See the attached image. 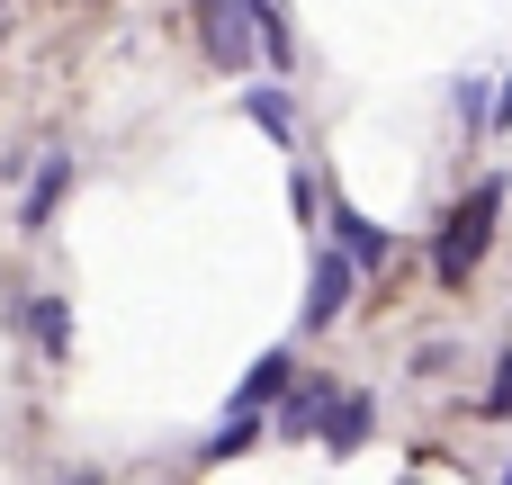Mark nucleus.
Returning a JSON list of instances; mask_svg holds the SVG:
<instances>
[{
  "label": "nucleus",
  "mask_w": 512,
  "mask_h": 485,
  "mask_svg": "<svg viewBox=\"0 0 512 485\" xmlns=\"http://www.w3.org/2000/svg\"><path fill=\"white\" fill-rule=\"evenodd\" d=\"M288 369H297L288 351H261L252 378H243V405H279V396H288Z\"/></svg>",
  "instance_id": "1a4fd4ad"
},
{
  "label": "nucleus",
  "mask_w": 512,
  "mask_h": 485,
  "mask_svg": "<svg viewBox=\"0 0 512 485\" xmlns=\"http://www.w3.org/2000/svg\"><path fill=\"white\" fill-rule=\"evenodd\" d=\"M333 252H351V270H378L396 243H387V225H369V216H351V207H333Z\"/></svg>",
  "instance_id": "0eeeda50"
},
{
  "label": "nucleus",
  "mask_w": 512,
  "mask_h": 485,
  "mask_svg": "<svg viewBox=\"0 0 512 485\" xmlns=\"http://www.w3.org/2000/svg\"><path fill=\"white\" fill-rule=\"evenodd\" d=\"M504 485H512V468H504Z\"/></svg>",
  "instance_id": "dca6fc26"
},
{
  "label": "nucleus",
  "mask_w": 512,
  "mask_h": 485,
  "mask_svg": "<svg viewBox=\"0 0 512 485\" xmlns=\"http://www.w3.org/2000/svg\"><path fill=\"white\" fill-rule=\"evenodd\" d=\"M54 485H108V477H99V468H72V477H54Z\"/></svg>",
  "instance_id": "2eb2a0df"
},
{
  "label": "nucleus",
  "mask_w": 512,
  "mask_h": 485,
  "mask_svg": "<svg viewBox=\"0 0 512 485\" xmlns=\"http://www.w3.org/2000/svg\"><path fill=\"white\" fill-rule=\"evenodd\" d=\"M351 288H360V270H351V252H315V279H306V333H324V324H342V306H351Z\"/></svg>",
  "instance_id": "f03ea898"
},
{
  "label": "nucleus",
  "mask_w": 512,
  "mask_h": 485,
  "mask_svg": "<svg viewBox=\"0 0 512 485\" xmlns=\"http://www.w3.org/2000/svg\"><path fill=\"white\" fill-rule=\"evenodd\" d=\"M63 189H72V144H54L36 171H27V198H18V225L27 234H45L54 225V207H63Z\"/></svg>",
  "instance_id": "7ed1b4c3"
},
{
  "label": "nucleus",
  "mask_w": 512,
  "mask_h": 485,
  "mask_svg": "<svg viewBox=\"0 0 512 485\" xmlns=\"http://www.w3.org/2000/svg\"><path fill=\"white\" fill-rule=\"evenodd\" d=\"M486 414H512V351H504V369H495V387H486Z\"/></svg>",
  "instance_id": "4468645a"
},
{
  "label": "nucleus",
  "mask_w": 512,
  "mask_h": 485,
  "mask_svg": "<svg viewBox=\"0 0 512 485\" xmlns=\"http://www.w3.org/2000/svg\"><path fill=\"white\" fill-rule=\"evenodd\" d=\"M369 423H378V405H369L360 387H324V414H315L324 450H360V441H369Z\"/></svg>",
  "instance_id": "20e7f679"
},
{
  "label": "nucleus",
  "mask_w": 512,
  "mask_h": 485,
  "mask_svg": "<svg viewBox=\"0 0 512 485\" xmlns=\"http://www.w3.org/2000/svg\"><path fill=\"white\" fill-rule=\"evenodd\" d=\"M504 180H477L450 216H441V234H432V279L441 288H468L477 279V261H486V243H495V216H504Z\"/></svg>",
  "instance_id": "f257e3e1"
},
{
  "label": "nucleus",
  "mask_w": 512,
  "mask_h": 485,
  "mask_svg": "<svg viewBox=\"0 0 512 485\" xmlns=\"http://www.w3.org/2000/svg\"><path fill=\"white\" fill-rule=\"evenodd\" d=\"M261 414H270V405H243V396H234V414H225V423H216V432L198 441V459H207V468H225V459H243V450L261 441Z\"/></svg>",
  "instance_id": "423d86ee"
},
{
  "label": "nucleus",
  "mask_w": 512,
  "mask_h": 485,
  "mask_svg": "<svg viewBox=\"0 0 512 485\" xmlns=\"http://www.w3.org/2000/svg\"><path fill=\"white\" fill-rule=\"evenodd\" d=\"M315 414H324V387H288V396L270 405V423H279L288 441H297V432H315Z\"/></svg>",
  "instance_id": "9d476101"
},
{
  "label": "nucleus",
  "mask_w": 512,
  "mask_h": 485,
  "mask_svg": "<svg viewBox=\"0 0 512 485\" xmlns=\"http://www.w3.org/2000/svg\"><path fill=\"white\" fill-rule=\"evenodd\" d=\"M486 108H495V90H486L477 72H459V117H468V135H486Z\"/></svg>",
  "instance_id": "9b49d317"
},
{
  "label": "nucleus",
  "mask_w": 512,
  "mask_h": 485,
  "mask_svg": "<svg viewBox=\"0 0 512 485\" xmlns=\"http://www.w3.org/2000/svg\"><path fill=\"white\" fill-rule=\"evenodd\" d=\"M486 135H512V72L495 81V108H486Z\"/></svg>",
  "instance_id": "ddd939ff"
},
{
  "label": "nucleus",
  "mask_w": 512,
  "mask_h": 485,
  "mask_svg": "<svg viewBox=\"0 0 512 485\" xmlns=\"http://www.w3.org/2000/svg\"><path fill=\"white\" fill-rule=\"evenodd\" d=\"M243 117H252L261 135H279V144L297 153V99H288V90H243Z\"/></svg>",
  "instance_id": "6e6552de"
},
{
  "label": "nucleus",
  "mask_w": 512,
  "mask_h": 485,
  "mask_svg": "<svg viewBox=\"0 0 512 485\" xmlns=\"http://www.w3.org/2000/svg\"><path fill=\"white\" fill-rule=\"evenodd\" d=\"M288 207H297V225H315V207H324V198H315V180H306V171H288Z\"/></svg>",
  "instance_id": "f8f14e48"
},
{
  "label": "nucleus",
  "mask_w": 512,
  "mask_h": 485,
  "mask_svg": "<svg viewBox=\"0 0 512 485\" xmlns=\"http://www.w3.org/2000/svg\"><path fill=\"white\" fill-rule=\"evenodd\" d=\"M18 324H27V342H36L45 360H63V351H72V306H63L54 288H45V297H18Z\"/></svg>",
  "instance_id": "39448f33"
}]
</instances>
